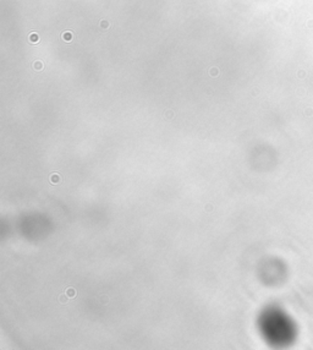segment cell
<instances>
[{"instance_id":"cell-1","label":"cell","mask_w":313,"mask_h":350,"mask_svg":"<svg viewBox=\"0 0 313 350\" xmlns=\"http://www.w3.org/2000/svg\"><path fill=\"white\" fill-rule=\"evenodd\" d=\"M62 39H64L65 42H71L72 41V38H74V36H72V32H70V31H66V32H64L62 33Z\"/></svg>"},{"instance_id":"cell-3","label":"cell","mask_w":313,"mask_h":350,"mask_svg":"<svg viewBox=\"0 0 313 350\" xmlns=\"http://www.w3.org/2000/svg\"><path fill=\"white\" fill-rule=\"evenodd\" d=\"M35 68H36L37 70H41V69H42V62H38V61H37V62L35 64Z\"/></svg>"},{"instance_id":"cell-2","label":"cell","mask_w":313,"mask_h":350,"mask_svg":"<svg viewBox=\"0 0 313 350\" xmlns=\"http://www.w3.org/2000/svg\"><path fill=\"white\" fill-rule=\"evenodd\" d=\"M29 41L32 42V43H37V42L39 41V37H38V35H37V33H35V32H32V33L29 35Z\"/></svg>"}]
</instances>
